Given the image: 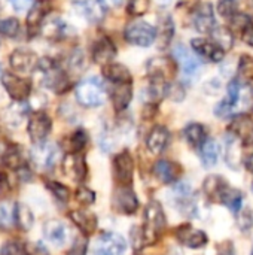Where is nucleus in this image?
<instances>
[{
    "label": "nucleus",
    "instance_id": "f257e3e1",
    "mask_svg": "<svg viewBox=\"0 0 253 255\" xmlns=\"http://www.w3.org/2000/svg\"><path fill=\"white\" fill-rule=\"evenodd\" d=\"M145 223L142 229L143 245H154L164 232L166 227V217L161 205L155 200L149 202L145 209Z\"/></svg>",
    "mask_w": 253,
    "mask_h": 255
},
{
    "label": "nucleus",
    "instance_id": "f03ea898",
    "mask_svg": "<svg viewBox=\"0 0 253 255\" xmlns=\"http://www.w3.org/2000/svg\"><path fill=\"white\" fill-rule=\"evenodd\" d=\"M76 100L85 108L100 106L106 99V91L103 84L97 78H88L81 81L75 90Z\"/></svg>",
    "mask_w": 253,
    "mask_h": 255
},
{
    "label": "nucleus",
    "instance_id": "7ed1b4c3",
    "mask_svg": "<svg viewBox=\"0 0 253 255\" xmlns=\"http://www.w3.org/2000/svg\"><path fill=\"white\" fill-rule=\"evenodd\" d=\"M125 39L131 45L146 48L157 40V30L146 21H133L125 27Z\"/></svg>",
    "mask_w": 253,
    "mask_h": 255
},
{
    "label": "nucleus",
    "instance_id": "20e7f679",
    "mask_svg": "<svg viewBox=\"0 0 253 255\" xmlns=\"http://www.w3.org/2000/svg\"><path fill=\"white\" fill-rule=\"evenodd\" d=\"M51 128H52V121L45 112L39 111V112H33L30 115L27 131L34 145L45 143V139L51 133Z\"/></svg>",
    "mask_w": 253,
    "mask_h": 255
},
{
    "label": "nucleus",
    "instance_id": "39448f33",
    "mask_svg": "<svg viewBox=\"0 0 253 255\" xmlns=\"http://www.w3.org/2000/svg\"><path fill=\"white\" fill-rule=\"evenodd\" d=\"M1 84L4 87V90L7 91V94L16 102L25 100L31 93V81L27 78L16 76L13 73H7V72L3 73Z\"/></svg>",
    "mask_w": 253,
    "mask_h": 255
},
{
    "label": "nucleus",
    "instance_id": "423d86ee",
    "mask_svg": "<svg viewBox=\"0 0 253 255\" xmlns=\"http://www.w3.org/2000/svg\"><path fill=\"white\" fill-rule=\"evenodd\" d=\"M127 250L125 239L118 233H103L95 244V255H124Z\"/></svg>",
    "mask_w": 253,
    "mask_h": 255
},
{
    "label": "nucleus",
    "instance_id": "0eeeda50",
    "mask_svg": "<svg viewBox=\"0 0 253 255\" xmlns=\"http://www.w3.org/2000/svg\"><path fill=\"white\" fill-rule=\"evenodd\" d=\"M112 206L116 212L130 215L134 214L139 208V200L136 197V193L130 187H118L112 197Z\"/></svg>",
    "mask_w": 253,
    "mask_h": 255
},
{
    "label": "nucleus",
    "instance_id": "6e6552de",
    "mask_svg": "<svg viewBox=\"0 0 253 255\" xmlns=\"http://www.w3.org/2000/svg\"><path fill=\"white\" fill-rule=\"evenodd\" d=\"M113 173L122 187H130L134 178V160L128 151L118 154L113 160Z\"/></svg>",
    "mask_w": 253,
    "mask_h": 255
},
{
    "label": "nucleus",
    "instance_id": "1a4fd4ad",
    "mask_svg": "<svg viewBox=\"0 0 253 255\" xmlns=\"http://www.w3.org/2000/svg\"><path fill=\"white\" fill-rule=\"evenodd\" d=\"M42 67H43L42 72L45 73V84L51 90H54L57 93H63L69 87L66 73L54 61H51L49 58H45L42 61Z\"/></svg>",
    "mask_w": 253,
    "mask_h": 255
},
{
    "label": "nucleus",
    "instance_id": "9d476101",
    "mask_svg": "<svg viewBox=\"0 0 253 255\" xmlns=\"http://www.w3.org/2000/svg\"><path fill=\"white\" fill-rule=\"evenodd\" d=\"M73 4L91 22H100L107 12L106 0H73Z\"/></svg>",
    "mask_w": 253,
    "mask_h": 255
},
{
    "label": "nucleus",
    "instance_id": "9b49d317",
    "mask_svg": "<svg viewBox=\"0 0 253 255\" xmlns=\"http://www.w3.org/2000/svg\"><path fill=\"white\" fill-rule=\"evenodd\" d=\"M31 155L36 166H39L40 169H51L60 158V149L51 143H40L36 145Z\"/></svg>",
    "mask_w": 253,
    "mask_h": 255
},
{
    "label": "nucleus",
    "instance_id": "f8f14e48",
    "mask_svg": "<svg viewBox=\"0 0 253 255\" xmlns=\"http://www.w3.org/2000/svg\"><path fill=\"white\" fill-rule=\"evenodd\" d=\"M194 25L200 33H212L216 28L215 10L210 3H203L194 10Z\"/></svg>",
    "mask_w": 253,
    "mask_h": 255
},
{
    "label": "nucleus",
    "instance_id": "ddd939ff",
    "mask_svg": "<svg viewBox=\"0 0 253 255\" xmlns=\"http://www.w3.org/2000/svg\"><path fill=\"white\" fill-rule=\"evenodd\" d=\"M9 63L12 69L27 73V72H31L39 64V58L33 51L19 48V49H15L9 55Z\"/></svg>",
    "mask_w": 253,
    "mask_h": 255
},
{
    "label": "nucleus",
    "instance_id": "4468645a",
    "mask_svg": "<svg viewBox=\"0 0 253 255\" xmlns=\"http://www.w3.org/2000/svg\"><path fill=\"white\" fill-rule=\"evenodd\" d=\"M192 49L200 54L201 57H206L207 60L213 63H221L225 57V49H222L216 42L207 40V39H194L191 42Z\"/></svg>",
    "mask_w": 253,
    "mask_h": 255
},
{
    "label": "nucleus",
    "instance_id": "2eb2a0df",
    "mask_svg": "<svg viewBox=\"0 0 253 255\" xmlns=\"http://www.w3.org/2000/svg\"><path fill=\"white\" fill-rule=\"evenodd\" d=\"M173 55L174 58L177 60L180 69H182V73L185 78H192L198 73V69H200V63L195 57L191 55L189 49L183 45H177L173 51Z\"/></svg>",
    "mask_w": 253,
    "mask_h": 255
},
{
    "label": "nucleus",
    "instance_id": "dca6fc26",
    "mask_svg": "<svg viewBox=\"0 0 253 255\" xmlns=\"http://www.w3.org/2000/svg\"><path fill=\"white\" fill-rule=\"evenodd\" d=\"M179 242L188 248H192V250H197V248H201L207 244V235L201 230H195L192 229L191 226H183L180 229H177V233H176Z\"/></svg>",
    "mask_w": 253,
    "mask_h": 255
},
{
    "label": "nucleus",
    "instance_id": "f3484780",
    "mask_svg": "<svg viewBox=\"0 0 253 255\" xmlns=\"http://www.w3.org/2000/svg\"><path fill=\"white\" fill-rule=\"evenodd\" d=\"M51 9H52L51 0H34V3L28 9V15H27L28 30L36 31L40 27L42 21L45 19V16L51 12Z\"/></svg>",
    "mask_w": 253,
    "mask_h": 255
},
{
    "label": "nucleus",
    "instance_id": "a211bd4d",
    "mask_svg": "<svg viewBox=\"0 0 253 255\" xmlns=\"http://www.w3.org/2000/svg\"><path fill=\"white\" fill-rule=\"evenodd\" d=\"M155 176L163 182V184H173L179 179L182 173V167L171 160H160L157 161L154 167Z\"/></svg>",
    "mask_w": 253,
    "mask_h": 255
},
{
    "label": "nucleus",
    "instance_id": "6ab92c4d",
    "mask_svg": "<svg viewBox=\"0 0 253 255\" xmlns=\"http://www.w3.org/2000/svg\"><path fill=\"white\" fill-rule=\"evenodd\" d=\"M70 220L76 224V227L84 233V235H92L95 230H97V226H98V221H97V217L89 212V211H85V209H78V211H72L69 214Z\"/></svg>",
    "mask_w": 253,
    "mask_h": 255
},
{
    "label": "nucleus",
    "instance_id": "aec40b11",
    "mask_svg": "<svg viewBox=\"0 0 253 255\" xmlns=\"http://www.w3.org/2000/svg\"><path fill=\"white\" fill-rule=\"evenodd\" d=\"M63 167L66 175L75 181H82L86 176V164L84 157H81L79 154H69L64 158Z\"/></svg>",
    "mask_w": 253,
    "mask_h": 255
},
{
    "label": "nucleus",
    "instance_id": "412c9836",
    "mask_svg": "<svg viewBox=\"0 0 253 255\" xmlns=\"http://www.w3.org/2000/svg\"><path fill=\"white\" fill-rule=\"evenodd\" d=\"M116 55V48L113 46V43L107 39V37H103L100 39L95 46H94V51H92V58L97 64L100 66H107L113 61Z\"/></svg>",
    "mask_w": 253,
    "mask_h": 255
},
{
    "label": "nucleus",
    "instance_id": "4be33fe9",
    "mask_svg": "<svg viewBox=\"0 0 253 255\" xmlns=\"http://www.w3.org/2000/svg\"><path fill=\"white\" fill-rule=\"evenodd\" d=\"M169 137H170V133L169 130L164 127V126H157L152 128V131L149 133L148 136V140H146V145H148V149L152 152V154H161L167 143H169Z\"/></svg>",
    "mask_w": 253,
    "mask_h": 255
},
{
    "label": "nucleus",
    "instance_id": "5701e85b",
    "mask_svg": "<svg viewBox=\"0 0 253 255\" xmlns=\"http://www.w3.org/2000/svg\"><path fill=\"white\" fill-rule=\"evenodd\" d=\"M173 196H174V200H176L179 209H182V212H185V214L188 212V214L192 215V211H195V203H194V197H192V188L186 182H182V184L174 187Z\"/></svg>",
    "mask_w": 253,
    "mask_h": 255
},
{
    "label": "nucleus",
    "instance_id": "b1692460",
    "mask_svg": "<svg viewBox=\"0 0 253 255\" xmlns=\"http://www.w3.org/2000/svg\"><path fill=\"white\" fill-rule=\"evenodd\" d=\"M113 90H112V102H113V106L118 112L124 111L131 99H133V85L131 82H127V84H113Z\"/></svg>",
    "mask_w": 253,
    "mask_h": 255
},
{
    "label": "nucleus",
    "instance_id": "393cba45",
    "mask_svg": "<svg viewBox=\"0 0 253 255\" xmlns=\"http://www.w3.org/2000/svg\"><path fill=\"white\" fill-rule=\"evenodd\" d=\"M231 131L243 143H253V123L246 115L237 117L231 124Z\"/></svg>",
    "mask_w": 253,
    "mask_h": 255
},
{
    "label": "nucleus",
    "instance_id": "a878e982",
    "mask_svg": "<svg viewBox=\"0 0 253 255\" xmlns=\"http://www.w3.org/2000/svg\"><path fill=\"white\" fill-rule=\"evenodd\" d=\"M103 73H104L106 79H109L112 84H127V82L133 81L130 70L124 64H119V63H110V64L104 66Z\"/></svg>",
    "mask_w": 253,
    "mask_h": 255
},
{
    "label": "nucleus",
    "instance_id": "bb28decb",
    "mask_svg": "<svg viewBox=\"0 0 253 255\" xmlns=\"http://www.w3.org/2000/svg\"><path fill=\"white\" fill-rule=\"evenodd\" d=\"M45 236L54 245L61 247L67 241V229H66V226L61 221L52 220V221H48L45 224Z\"/></svg>",
    "mask_w": 253,
    "mask_h": 255
},
{
    "label": "nucleus",
    "instance_id": "cd10ccee",
    "mask_svg": "<svg viewBox=\"0 0 253 255\" xmlns=\"http://www.w3.org/2000/svg\"><path fill=\"white\" fill-rule=\"evenodd\" d=\"M218 199L227 206L230 208L231 212H240L242 209V203H243V193L240 190L231 188L230 185H225L222 188V191L219 193Z\"/></svg>",
    "mask_w": 253,
    "mask_h": 255
},
{
    "label": "nucleus",
    "instance_id": "c85d7f7f",
    "mask_svg": "<svg viewBox=\"0 0 253 255\" xmlns=\"http://www.w3.org/2000/svg\"><path fill=\"white\" fill-rule=\"evenodd\" d=\"M183 136L188 140V143L194 148H201L206 142V128L198 124V123H192L189 126L185 127L183 130Z\"/></svg>",
    "mask_w": 253,
    "mask_h": 255
},
{
    "label": "nucleus",
    "instance_id": "c756f323",
    "mask_svg": "<svg viewBox=\"0 0 253 255\" xmlns=\"http://www.w3.org/2000/svg\"><path fill=\"white\" fill-rule=\"evenodd\" d=\"M16 214H18V205H15L10 200L0 202V227L10 229L16 224Z\"/></svg>",
    "mask_w": 253,
    "mask_h": 255
},
{
    "label": "nucleus",
    "instance_id": "7c9ffc66",
    "mask_svg": "<svg viewBox=\"0 0 253 255\" xmlns=\"http://www.w3.org/2000/svg\"><path fill=\"white\" fill-rule=\"evenodd\" d=\"M160 30H157V42L160 43V48H166L171 37H173V33H174V25H173V21H171V16L167 15L164 18H161L160 21Z\"/></svg>",
    "mask_w": 253,
    "mask_h": 255
},
{
    "label": "nucleus",
    "instance_id": "2f4dec72",
    "mask_svg": "<svg viewBox=\"0 0 253 255\" xmlns=\"http://www.w3.org/2000/svg\"><path fill=\"white\" fill-rule=\"evenodd\" d=\"M240 139L237 136H230L227 137V164H230L233 169H237V164L240 163L242 151H240Z\"/></svg>",
    "mask_w": 253,
    "mask_h": 255
},
{
    "label": "nucleus",
    "instance_id": "473e14b6",
    "mask_svg": "<svg viewBox=\"0 0 253 255\" xmlns=\"http://www.w3.org/2000/svg\"><path fill=\"white\" fill-rule=\"evenodd\" d=\"M200 149H201V160H203V164L206 167H213L218 164L219 148H218V143L215 140H212V139L206 140Z\"/></svg>",
    "mask_w": 253,
    "mask_h": 255
},
{
    "label": "nucleus",
    "instance_id": "72a5a7b5",
    "mask_svg": "<svg viewBox=\"0 0 253 255\" xmlns=\"http://www.w3.org/2000/svg\"><path fill=\"white\" fill-rule=\"evenodd\" d=\"M210 34L213 37V42H216L222 49H230L233 46L234 36H233V31L230 28H227V27H216Z\"/></svg>",
    "mask_w": 253,
    "mask_h": 255
},
{
    "label": "nucleus",
    "instance_id": "f704fd0d",
    "mask_svg": "<svg viewBox=\"0 0 253 255\" xmlns=\"http://www.w3.org/2000/svg\"><path fill=\"white\" fill-rule=\"evenodd\" d=\"M21 31V22L16 18H7L0 22V34L6 37H16Z\"/></svg>",
    "mask_w": 253,
    "mask_h": 255
},
{
    "label": "nucleus",
    "instance_id": "c9c22d12",
    "mask_svg": "<svg viewBox=\"0 0 253 255\" xmlns=\"http://www.w3.org/2000/svg\"><path fill=\"white\" fill-rule=\"evenodd\" d=\"M225 185H228V184L221 176H209L204 181V191L207 193V196H216L218 197Z\"/></svg>",
    "mask_w": 253,
    "mask_h": 255
},
{
    "label": "nucleus",
    "instance_id": "e433bc0d",
    "mask_svg": "<svg viewBox=\"0 0 253 255\" xmlns=\"http://www.w3.org/2000/svg\"><path fill=\"white\" fill-rule=\"evenodd\" d=\"M86 142H88V136H86L85 130H82V128L76 130V131L70 136V140H69V145H70V148H72V151H73L72 154H78L79 151H82V149L85 148Z\"/></svg>",
    "mask_w": 253,
    "mask_h": 255
},
{
    "label": "nucleus",
    "instance_id": "4c0bfd02",
    "mask_svg": "<svg viewBox=\"0 0 253 255\" xmlns=\"http://www.w3.org/2000/svg\"><path fill=\"white\" fill-rule=\"evenodd\" d=\"M46 188H48L58 200H61V202H67L69 197H70V190H69L66 185L60 184V182L48 181V182H46Z\"/></svg>",
    "mask_w": 253,
    "mask_h": 255
},
{
    "label": "nucleus",
    "instance_id": "58836bf2",
    "mask_svg": "<svg viewBox=\"0 0 253 255\" xmlns=\"http://www.w3.org/2000/svg\"><path fill=\"white\" fill-rule=\"evenodd\" d=\"M237 0H219L218 3V12L224 18H231L237 12Z\"/></svg>",
    "mask_w": 253,
    "mask_h": 255
},
{
    "label": "nucleus",
    "instance_id": "ea45409f",
    "mask_svg": "<svg viewBox=\"0 0 253 255\" xmlns=\"http://www.w3.org/2000/svg\"><path fill=\"white\" fill-rule=\"evenodd\" d=\"M16 223L24 229L28 230L33 224V215L25 206H18V214H16Z\"/></svg>",
    "mask_w": 253,
    "mask_h": 255
},
{
    "label": "nucleus",
    "instance_id": "a19ab883",
    "mask_svg": "<svg viewBox=\"0 0 253 255\" xmlns=\"http://www.w3.org/2000/svg\"><path fill=\"white\" fill-rule=\"evenodd\" d=\"M0 255H28L24 245L18 242H6L0 248Z\"/></svg>",
    "mask_w": 253,
    "mask_h": 255
},
{
    "label": "nucleus",
    "instance_id": "79ce46f5",
    "mask_svg": "<svg viewBox=\"0 0 253 255\" xmlns=\"http://www.w3.org/2000/svg\"><path fill=\"white\" fill-rule=\"evenodd\" d=\"M149 9V0H130L128 3V13L131 15H143Z\"/></svg>",
    "mask_w": 253,
    "mask_h": 255
},
{
    "label": "nucleus",
    "instance_id": "37998d69",
    "mask_svg": "<svg viewBox=\"0 0 253 255\" xmlns=\"http://www.w3.org/2000/svg\"><path fill=\"white\" fill-rule=\"evenodd\" d=\"M76 200H78L79 203H82V205L88 206V205L94 203V200H95V194H94V191H91L89 188H86V187H81V188L76 191Z\"/></svg>",
    "mask_w": 253,
    "mask_h": 255
},
{
    "label": "nucleus",
    "instance_id": "c03bdc74",
    "mask_svg": "<svg viewBox=\"0 0 253 255\" xmlns=\"http://www.w3.org/2000/svg\"><path fill=\"white\" fill-rule=\"evenodd\" d=\"M230 19H231V25L237 27V28H242V31H245L252 24V19L248 15H245V13H236Z\"/></svg>",
    "mask_w": 253,
    "mask_h": 255
},
{
    "label": "nucleus",
    "instance_id": "a18cd8bd",
    "mask_svg": "<svg viewBox=\"0 0 253 255\" xmlns=\"http://www.w3.org/2000/svg\"><path fill=\"white\" fill-rule=\"evenodd\" d=\"M239 72L245 76V78H253V60L251 57H243L240 60V66H239Z\"/></svg>",
    "mask_w": 253,
    "mask_h": 255
},
{
    "label": "nucleus",
    "instance_id": "49530a36",
    "mask_svg": "<svg viewBox=\"0 0 253 255\" xmlns=\"http://www.w3.org/2000/svg\"><path fill=\"white\" fill-rule=\"evenodd\" d=\"M67 255H86V239L78 238Z\"/></svg>",
    "mask_w": 253,
    "mask_h": 255
},
{
    "label": "nucleus",
    "instance_id": "de8ad7c7",
    "mask_svg": "<svg viewBox=\"0 0 253 255\" xmlns=\"http://www.w3.org/2000/svg\"><path fill=\"white\" fill-rule=\"evenodd\" d=\"M167 96L176 102L182 100L185 97V91L183 88L180 87V84H169V88H167Z\"/></svg>",
    "mask_w": 253,
    "mask_h": 255
},
{
    "label": "nucleus",
    "instance_id": "09e8293b",
    "mask_svg": "<svg viewBox=\"0 0 253 255\" xmlns=\"http://www.w3.org/2000/svg\"><path fill=\"white\" fill-rule=\"evenodd\" d=\"M253 226V215L251 211H245L240 214V218H239V227L243 230V232H248L251 227Z\"/></svg>",
    "mask_w": 253,
    "mask_h": 255
},
{
    "label": "nucleus",
    "instance_id": "8fccbe9b",
    "mask_svg": "<svg viewBox=\"0 0 253 255\" xmlns=\"http://www.w3.org/2000/svg\"><path fill=\"white\" fill-rule=\"evenodd\" d=\"M9 3L12 4V7L16 10V12H22V10H27L31 7V4L34 3L33 0H9Z\"/></svg>",
    "mask_w": 253,
    "mask_h": 255
},
{
    "label": "nucleus",
    "instance_id": "3c124183",
    "mask_svg": "<svg viewBox=\"0 0 253 255\" xmlns=\"http://www.w3.org/2000/svg\"><path fill=\"white\" fill-rule=\"evenodd\" d=\"M218 255H234V250H233L231 242H225L224 245H219Z\"/></svg>",
    "mask_w": 253,
    "mask_h": 255
},
{
    "label": "nucleus",
    "instance_id": "603ef678",
    "mask_svg": "<svg viewBox=\"0 0 253 255\" xmlns=\"http://www.w3.org/2000/svg\"><path fill=\"white\" fill-rule=\"evenodd\" d=\"M243 40H245L248 45L253 46V24H251V25L243 31Z\"/></svg>",
    "mask_w": 253,
    "mask_h": 255
},
{
    "label": "nucleus",
    "instance_id": "864d4df0",
    "mask_svg": "<svg viewBox=\"0 0 253 255\" xmlns=\"http://www.w3.org/2000/svg\"><path fill=\"white\" fill-rule=\"evenodd\" d=\"M245 166H246V169H248L251 173H253V152L252 154H249V155L245 158Z\"/></svg>",
    "mask_w": 253,
    "mask_h": 255
},
{
    "label": "nucleus",
    "instance_id": "5fc2aeb1",
    "mask_svg": "<svg viewBox=\"0 0 253 255\" xmlns=\"http://www.w3.org/2000/svg\"><path fill=\"white\" fill-rule=\"evenodd\" d=\"M33 255H48V253H46L43 248H40V247H39V248H36V251H34V254Z\"/></svg>",
    "mask_w": 253,
    "mask_h": 255
},
{
    "label": "nucleus",
    "instance_id": "6e6d98bb",
    "mask_svg": "<svg viewBox=\"0 0 253 255\" xmlns=\"http://www.w3.org/2000/svg\"><path fill=\"white\" fill-rule=\"evenodd\" d=\"M194 0H179V3L182 4V6H186V4H191Z\"/></svg>",
    "mask_w": 253,
    "mask_h": 255
},
{
    "label": "nucleus",
    "instance_id": "4d7b16f0",
    "mask_svg": "<svg viewBox=\"0 0 253 255\" xmlns=\"http://www.w3.org/2000/svg\"><path fill=\"white\" fill-rule=\"evenodd\" d=\"M170 0H161V3H169Z\"/></svg>",
    "mask_w": 253,
    "mask_h": 255
},
{
    "label": "nucleus",
    "instance_id": "13d9d810",
    "mask_svg": "<svg viewBox=\"0 0 253 255\" xmlns=\"http://www.w3.org/2000/svg\"><path fill=\"white\" fill-rule=\"evenodd\" d=\"M251 255H253V250H252V254H251Z\"/></svg>",
    "mask_w": 253,
    "mask_h": 255
},
{
    "label": "nucleus",
    "instance_id": "bf43d9fd",
    "mask_svg": "<svg viewBox=\"0 0 253 255\" xmlns=\"http://www.w3.org/2000/svg\"><path fill=\"white\" fill-rule=\"evenodd\" d=\"M136 255H140V254H136Z\"/></svg>",
    "mask_w": 253,
    "mask_h": 255
},
{
    "label": "nucleus",
    "instance_id": "052dcab7",
    "mask_svg": "<svg viewBox=\"0 0 253 255\" xmlns=\"http://www.w3.org/2000/svg\"><path fill=\"white\" fill-rule=\"evenodd\" d=\"M252 188H253V184H252Z\"/></svg>",
    "mask_w": 253,
    "mask_h": 255
}]
</instances>
